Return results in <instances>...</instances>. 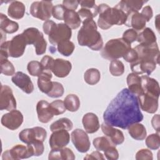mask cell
I'll return each mask as SVG.
<instances>
[{
	"mask_svg": "<svg viewBox=\"0 0 160 160\" xmlns=\"http://www.w3.org/2000/svg\"><path fill=\"white\" fill-rule=\"evenodd\" d=\"M104 122L126 129L143 119L137 96L128 88L122 89L110 102L103 113Z\"/></svg>",
	"mask_w": 160,
	"mask_h": 160,
	"instance_id": "6da1fadb",
	"label": "cell"
},
{
	"mask_svg": "<svg viewBox=\"0 0 160 160\" xmlns=\"http://www.w3.org/2000/svg\"><path fill=\"white\" fill-rule=\"evenodd\" d=\"M78 42L81 46H87L93 51H99L103 46V40L93 19L82 21V25L78 33Z\"/></svg>",
	"mask_w": 160,
	"mask_h": 160,
	"instance_id": "7a4b0ae2",
	"label": "cell"
},
{
	"mask_svg": "<svg viewBox=\"0 0 160 160\" xmlns=\"http://www.w3.org/2000/svg\"><path fill=\"white\" fill-rule=\"evenodd\" d=\"M98 11L99 14L98 25L102 29H108L113 25H122L127 20L128 16L116 6L111 8L102 3L98 6Z\"/></svg>",
	"mask_w": 160,
	"mask_h": 160,
	"instance_id": "3957f363",
	"label": "cell"
},
{
	"mask_svg": "<svg viewBox=\"0 0 160 160\" xmlns=\"http://www.w3.org/2000/svg\"><path fill=\"white\" fill-rule=\"evenodd\" d=\"M131 49V44L123 38L112 39L108 41L101 52V56L108 60H115L122 58Z\"/></svg>",
	"mask_w": 160,
	"mask_h": 160,
	"instance_id": "277c9868",
	"label": "cell"
},
{
	"mask_svg": "<svg viewBox=\"0 0 160 160\" xmlns=\"http://www.w3.org/2000/svg\"><path fill=\"white\" fill-rule=\"evenodd\" d=\"M26 45V41L21 33L13 37L11 41L1 44V49L6 51L9 56L16 58L23 55Z\"/></svg>",
	"mask_w": 160,
	"mask_h": 160,
	"instance_id": "5b68a950",
	"label": "cell"
},
{
	"mask_svg": "<svg viewBox=\"0 0 160 160\" xmlns=\"http://www.w3.org/2000/svg\"><path fill=\"white\" fill-rule=\"evenodd\" d=\"M53 7L49 1H34L31 5L30 13L33 17L46 21L52 16Z\"/></svg>",
	"mask_w": 160,
	"mask_h": 160,
	"instance_id": "8992f818",
	"label": "cell"
},
{
	"mask_svg": "<svg viewBox=\"0 0 160 160\" xmlns=\"http://www.w3.org/2000/svg\"><path fill=\"white\" fill-rule=\"evenodd\" d=\"M46 137V130L39 126L24 129L19 134V139L26 144H29L34 141L44 142Z\"/></svg>",
	"mask_w": 160,
	"mask_h": 160,
	"instance_id": "52a82bcc",
	"label": "cell"
},
{
	"mask_svg": "<svg viewBox=\"0 0 160 160\" xmlns=\"http://www.w3.org/2000/svg\"><path fill=\"white\" fill-rule=\"evenodd\" d=\"M72 36L71 29L65 23L57 24L54 29L48 36L50 43L58 45L61 41L69 40Z\"/></svg>",
	"mask_w": 160,
	"mask_h": 160,
	"instance_id": "ba28073f",
	"label": "cell"
},
{
	"mask_svg": "<svg viewBox=\"0 0 160 160\" xmlns=\"http://www.w3.org/2000/svg\"><path fill=\"white\" fill-rule=\"evenodd\" d=\"M71 141L76 149L80 152H86L91 147L87 132L81 129H76L71 132Z\"/></svg>",
	"mask_w": 160,
	"mask_h": 160,
	"instance_id": "9c48e42d",
	"label": "cell"
},
{
	"mask_svg": "<svg viewBox=\"0 0 160 160\" xmlns=\"http://www.w3.org/2000/svg\"><path fill=\"white\" fill-rule=\"evenodd\" d=\"M138 54V59L153 60L159 64V49L158 44L152 45L139 44L133 48Z\"/></svg>",
	"mask_w": 160,
	"mask_h": 160,
	"instance_id": "30bf717a",
	"label": "cell"
},
{
	"mask_svg": "<svg viewBox=\"0 0 160 160\" xmlns=\"http://www.w3.org/2000/svg\"><path fill=\"white\" fill-rule=\"evenodd\" d=\"M16 109V101L11 88L7 85H1L0 92V110L12 111Z\"/></svg>",
	"mask_w": 160,
	"mask_h": 160,
	"instance_id": "8fae6325",
	"label": "cell"
},
{
	"mask_svg": "<svg viewBox=\"0 0 160 160\" xmlns=\"http://www.w3.org/2000/svg\"><path fill=\"white\" fill-rule=\"evenodd\" d=\"M23 122V115L18 110L13 109L4 114L1 122L2 125L10 130H16L19 128Z\"/></svg>",
	"mask_w": 160,
	"mask_h": 160,
	"instance_id": "7c38bea8",
	"label": "cell"
},
{
	"mask_svg": "<svg viewBox=\"0 0 160 160\" xmlns=\"http://www.w3.org/2000/svg\"><path fill=\"white\" fill-rule=\"evenodd\" d=\"M158 63L155 61L137 59L134 62L130 64L131 69L133 73L138 75L146 74L150 75L156 68Z\"/></svg>",
	"mask_w": 160,
	"mask_h": 160,
	"instance_id": "4fadbf2b",
	"label": "cell"
},
{
	"mask_svg": "<svg viewBox=\"0 0 160 160\" xmlns=\"http://www.w3.org/2000/svg\"><path fill=\"white\" fill-rule=\"evenodd\" d=\"M70 141V134L65 129L57 130L51 134L49 138V146L52 149L62 148L67 146Z\"/></svg>",
	"mask_w": 160,
	"mask_h": 160,
	"instance_id": "5bb4252c",
	"label": "cell"
},
{
	"mask_svg": "<svg viewBox=\"0 0 160 160\" xmlns=\"http://www.w3.org/2000/svg\"><path fill=\"white\" fill-rule=\"evenodd\" d=\"M11 80L16 86L26 94H31L34 91V85L30 77L21 71L16 72L11 78Z\"/></svg>",
	"mask_w": 160,
	"mask_h": 160,
	"instance_id": "9a60e30c",
	"label": "cell"
},
{
	"mask_svg": "<svg viewBox=\"0 0 160 160\" xmlns=\"http://www.w3.org/2000/svg\"><path fill=\"white\" fill-rule=\"evenodd\" d=\"M139 105L141 109L150 114L155 113L158 109V99L156 97L141 92L138 96Z\"/></svg>",
	"mask_w": 160,
	"mask_h": 160,
	"instance_id": "2e32d148",
	"label": "cell"
},
{
	"mask_svg": "<svg viewBox=\"0 0 160 160\" xmlns=\"http://www.w3.org/2000/svg\"><path fill=\"white\" fill-rule=\"evenodd\" d=\"M141 92L159 98L160 88L159 82L155 79L151 78L147 75H142L141 76Z\"/></svg>",
	"mask_w": 160,
	"mask_h": 160,
	"instance_id": "e0dca14e",
	"label": "cell"
},
{
	"mask_svg": "<svg viewBox=\"0 0 160 160\" xmlns=\"http://www.w3.org/2000/svg\"><path fill=\"white\" fill-rule=\"evenodd\" d=\"M72 69L71 63L67 60L58 58L54 59L51 72L58 78L66 77Z\"/></svg>",
	"mask_w": 160,
	"mask_h": 160,
	"instance_id": "ac0fdd59",
	"label": "cell"
},
{
	"mask_svg": "<svg viewBox=\"0 0 160 160\" xmlns=\"http://www.w3.org/2000/svg\"><path fill=\"white\" fill-rule=\"evenodd\" d=\"M101 129L102 132L111 141V142L116 145L122 144L124 141V136L121 131L113 128L106 122L101 124Z\"/></svg>",
	"mask_w": 160,
	"mask_h": 160,
	"instance_id": "d6986e66",
	"label": "cell"
},
{
	"mask_svg": "<svg viewBox=\"0 0 160 160\" xmlns=\"http://www.w3.org/2000/svg\"><path fill=\"white\" fill-rule=\"evenodd\" d=\"M146 2L148 1L144 0H122L119 2L115 6L121 9L128 16L132 12H138Z\"/></svg>",
	"mask_w": 160,
	"mask_h": 160,
	"instance_id": "ffe728a7",
	"label": "cell"
},
{
	"mask_svg": "<svg viewBox=\"0 0 160 160\" xmlns=\"http://www.w3.org/2000/svg\"><path fill=\"white\" fill-rule=\"evenodd\" d=\"M82 123L85 131L89 134L97 132L100 128L98 117L93 112L85 114L82 117Z\"/></svg>",
	"mask_w": 160,
	"mask_h": 160,
	"instance_id": "44dd1931",
	"label": "cell"
},
{
	"mask_svg": "<svg viewBox=\"0 0 160 160\" xmlns=\"http://www.w3.org/2000/svg\"><path fill=\"white\" fill-rule=\"evenodd\" d=\"M36 111L39 121L42 123H48L54 116L50 108V104L45 100L38 101L36 105Z\"/></svg>",
	"mask_w": 160,
	"mask_h": 160,
	"instance_id": "7402d4cb",
	"label": "cell"
},
{
	"mask_svg": "<svg viewBox=\"0 0 160 160\" xmlns=\"http://www.w3.org/2000/svg\"><path fill=\"white\" fill-rule=\"evenodd\" d=\"M146 22V19L140 12H135L128 16L124 24L127 26L132 27V29L136 31H141L145 28Z\"/></svg>",
	"mask_w": 160,
	"mask_h": 160,
	"instance_id": "603a6c76",
	"label": "cell"
},
{
	"mask_svg": "<svg viewBox=\"0 0 160 160\" xmlns=\"http://www.w3.org/2000/svg\"><path fill=\"white\" fill-rule=\"evenodd\" d=\"M48 159H75V155L72 150L68 148L52 149L49 153Z\"/></svg>",
	"mask_w": 160,
	"mask_h": 160,
	"instance_id": "cb8c5ba5",
	"label": "cell"
},
{
	"mask_svg": "<svg viewBox=\"0 0 160 160\" xmlns=\"http://www.w3.org/2000/svg\"><path fill=\"white\" fill-rule=\"evenodd\" d=\"M52 73L51 71H44L38 79V86L39 90L48 94L52 88V81H51Z\"/></svg>",
	"mask_w": 160,
	"mask_h": 160,
	"instance_id": "d4e9b609",
	"label": "cell"
},
{
	"mask_svg": "<svg viewBox=\"0 0 160 160\" xmlns=\"http://www.w3.org/2000/svg\"><path fill=\"white\" fill-rule=\"evenodd\" d=\"M25 5L20 1H12L8 9V16L15 19H20L23 18L25 13Z\"/></svg>",
	"mask_w": 160,
	"mask_h": 160,
	"instance_id": "484cf974",
	"label": "cell"
},
{
	"mask_svg": "<svg viewBox=\"0 0 160 160\" xmlns=\"http://www.w3.org/2000/svg\"><path fill=\"white\" fill-rule=\"evenodd\" d=\"M127 84L128 89L132 94L138 96L142 92L141 76L135 73H130L127 76Z\"/></svg>",
	"mask_w": 160,
	"mask_h": 160,
	"instance_id": "4316f807",
	"label": "cell"
},
{
	"mask_svg": "<svg viewBox=\"0 0 160 160\" xmlns=\"http://www.w3.org/2000/svg\"><path fill=\"white\" fill-rule=\"evenodd\" d=\"M137 41L139 44L152 45L156 42V36L154 31L149 28H146L138 35Z\"/></svg>",
	"mask_w": 160,
	"mask_h": 160,
	"instance_id": "83f0119b",
	"label": "cell"
},
{
	"mask_svg": "<svg viewBox=\"0 0 160 160\" xmlns=\"http://www.w3.org/2000/svg\"><path fill=\"white\" fill-rule=\"evenodd\" d=\"M128 132L134 139L142 141L144 139L147 135L146 129L144 126L139 122L133 123L128 127Z\"/></svg>",
	"mask_w": 160,
	"mask_h": 160,
	"instance_id": "f1b7e54d",
	"label": "cell"
},
{
	"mask_svg": "<svg viewBox=\"0 0 160 160\" xmlns=\"http://www.w3.org/2000/svg\"><path fill=\"white\" fill-rule=\"evenodd\" d=\"M63 21L68 27L74 29L78 28L82 21L77 12L68 9L65 11Z\"/></svg>",
	"mask_w": 160,
	"mask_h": 160,
	"instance_id": "f546056e",
	"label": "cell"
},
{
	"mask_svg": "<svg viewBox=\"0 0 160 160\" xmlns=\"http://www.w3.org/2000/svg\"><path fill=\"white\" fill-rule=\"evenodd\" d=\"M19 29V24L17 22L10 20L6 15L0 14V29L6 33L12 34Z\"/></svg>",
	"mask_w": 160,
	"mask_h": 160,
	"instance_id": "4dcf8cb0",
	"label": "cell"
},
{
	"mask_svg": "<svg viewBox=\"0 0 160 160\" xmlns=\"http://www.w3.org/2000/svg\"><path fill=\"white\" fill-rule=\"evenodd\" d=\"M11 159L18 160L30 158L27 146L22 144H16L9 150Z\"/></svg>",
	"mask_w": 160,
	"mask_h": 160,
	"instance_id": "1f68e13d",
	"label": "cell"
},
{
	"mask_svg": "<svg viewBox=\"0 0 160 160\" xmlns=\"http://www.w3.org/2000/svg\"><path fill=\"white\" fill-rule=\"evenodd\" d=\"M27 44H34L41 38L43 37L42 33L36 28H29L22 32Z\"/></svg>",
	"mask_w": 160,
	"mask_h": 160,
	"instance_id": "d6a6232c",
	"label": "cell"
},
{
	"mask_svg": "<svg viewBox=\"0 0 160 160\" xmlns=\"http://www.w3.org/2000/svg\"><path fill=\"white\" fill-rule=\"evenodd\" d=\"M72 122L69 119L67 118H62L52 122L49 128L52 132L61 129H65L69 131L72 129Z\"/></svg>",
	"mask_w": 160,
	"mask_h": 160,
	"instance_id": "836d02e7",
	"label": "cell"
},
{
	"mask_svg": "<svg viewBox=\"0 0 160 160\" xmlns=\"http://www.w3.org/2000/svg\"><path fill=\"white\" fill-rule=\"evenodd\" d=\"M64 104L67 110L71 112H75L79 109L81 103L79 98L77 95L70 94L64 98Z\"/></svg>",
	"mask_w": 160,
	"mask_h": 160,
	"instance_id": "e575fe53",
	"label": "cell"
},
{
	"mask_svg": "<svg viewBox=\"0 0 160 160\" xmlns=\"http://www.w3.org/2000/svg\"><path fill=\"white\" fill-rule=\"evenodd\" d=\"M101 78V73L98 69L90 68L86 71L84 74V79L89 85L97 84Z\"/></svg>",
	"mask_w": 160,
	"mask_h": 160,
	"instance_id": "d590c367",
	"label": "cell"
},
{
	"mask_svg": "<svg viewBox=\"0 0 160 160\" xmlns=\"http://www.w3.org/2000/svg\"><path fill=\"white\" fill-rule=\"evenodd\" d=\"M92 143L96 150L99 151H104L109 147L112 146H116L108 137L105 136H101L94 138L93 139Z\"/></svg>",
	"mask_w": 160,
	"mask_h": 160,
	"instance_id": "8d00e7d4",
	"label": "cell"
},
{
	"mask_svg": "<svg viewBox=\"0 0 160 160\" xmlns=\"http://www.w3.org/2000/svg\"><path fill=\"white\" fill-rule=\"evenodd\" d=\"M74 48L75 46L74 43L69 40L61 41L57 45L58 52L64 56H71L72 54Z\"/></svg>",
	"mask_w": 160,
	"mask_h": 160,
	"instance_id": "74e56055",
	"label": "cell"
},
{
	"mask_svg": "<svg viewBox=\"0 0 160 160\" xmlns=\"http://www.w3.org/2000/svg\"><path fill=\"white\" fill-rule=\"evenodd\" d=\"M27 147L29 151L30 156H39L42 154L44 150L43 142L34 141L27 144Z\"/></svg>",
	"mask_w": 160,
	"mask_h": 160,
	"instance_id": "f35d334b",
	"label": "cell"
},
{
	"mask_svg": "<svg viewBox=\"0 0 160 160\" xmlns=\"http://www.w3.org/2000/svg\"><path fill=\"white\" fill-rule=\"evenodd\" d=\"M109 72L113 76H120L124 72V64L119 60H112L109 64Z\"/></svg>",
	"mask_w": 160,
	"mask_h": 160,
	"instance_id": "ab89813d",
	"label": "cell"
},
{
	"mask_svg": "<svg viewBox=\"0 0 160 160\" xmlns=\"http://www.w3.org/2000/svg\"><path fill=\"white\" fill-rule=\"evenodd\" d=\"M27 69L30 75L32 76L39 77L44 72L41 62L38 61H31L29 62L27 66Z\"/></svg>",
	"mask_w": 160,
	"mask_h": 160,
	"instance_id": "60d3db41",
	"label": "cell"
},
{
	"mask_svg": "<svg viewBox=\"0 0 160 160\" xmlns=\"http://www.w3.org/2000/svg\"><path fill=\"white\" fill-rule=\"evenodd\" d=\"M146 145L150 149L156 150L160 146L159 133H154L149 135L146 139Z\"/></svg>",
	"mask_w": 160,
	"mask_h": 160,
	"instance_id": "b9f144b4",
	"label": "cell"
},
{
	"mask_svg": "<svg viewBox=\"0 0 160 160\" xmlns=\"http://www.w3.org/2000/svg\"><path fill=\"white\" fill-rule=\"evenodd\" d=\"M1 72L6 76H13L15 74V68L11 62L8 59L0 60Z\"/></svg>",
	"mask_w": 160,
	"mask_h": 160,
	"instance_id": "7bdbcfd3",
	"label": "cell"
},
{
	"mask_svg": "<svg viewBox=\"0 0 160 160\" xmlns=\"http://www.w3.org/2000/svg\"><path fill=\"white\" fill-rule=\"evenodd\" d=\"M50 108L54 116H58L63 114L66 111L64 101L57 99L50 103Z\"/></svg>",
	"mask_w": 160,
	"mask_h": 160,
	"instance_id": "ee69618b",
	"label": "cell"
},
{
	"mask_svg": "<svg viewBox=\"0 0 160 160\" xmlns=\"http://www.w3.org/2000/svg\"><path fill=\"white\" fill-rule=\"evenodd\" d=\"M64 92V89L61 83L56 81H52V88L47 95L50 98H56L61 97L63 95Z\"/></svg>",
	"mask_w": 160,
	"mask_h": 160,
	"instance_id": "f6af8a7d",
	"label": "cell"
},
{
	"mask_svg": "<svg viewBox=\"0 0 160 160\" xmlns=\"http://www.w3.org/2000/svg\"><path fill=\"white\" fill-rule=\"evenodd\" d=\"M34 46L35 48L36 53L37 55H41L46 52V47H47V42L44 38V36L41 38L34 44Z\"/></svg>",
	"mask_w": 160,
	"mask_h": 160,
	"instance_id": "bcb514c9",
	"label": "cell"
},
{
	"mask_svg": "<svg viewBox=\"0 0 160 160\" xmlns=\"http://www.w3.org/2000/svg\"><path fill=\"white\" fill-rule=\"evenodd\" d=\"M66 9L62 4H57L53 7L52 15L53 18L58 20H63Z\"/></svg>",
	"mask_w": 160,
	"mask_h": 160,
	"instance_id": "7dc6e473",
	"label": "cell"
},
{
	"mask_svg": "<svg viewBox=\"0 0 160 160\" xmlns=\"http://www.w3.org/2000/svg\"><path fill=\"white\" fill-rule=\"evenodd\" d=\"M153 156L152 152L148 149H141L136 154V160H152Z\"/></svg>",
	"mask_w": 160,
	"mask_h": 160,
	"instance_id": "c3c4849f",
	"label": "cell"
},
{
	"mask_svg": "<svg viewBox=\"0 0 160 160\" xmlns=\"http://www.w3.org/2000/svg\"><path fill=\"white\" fill-rule=\"evenodd\" d=\"M79 4L82 8H86L93 11L96 15L98 14V6L96 4V2L93 0H82L79 1Z\"/></svg>",
	"mask_w": 160,
	"mask_h": 160,
	"instance_id": "681fc988",
	"label": "cell"
},
{
	"mask_svg": "<svg viewBox=\"0 0 160 160\" xmlns=\"http://www.w3.org/2000/svg\"><path fill=\"white\" fill-rule=\"evenodd\" d=\"M138 32L133 29H129L125 31L122 34V38L127 42L131 44L137 40L138 38Z\"/></svg>",
	"mask_w": 160,
	"mask_h": 160,
	"instance_id": "f907efd6",
	"label": "cell"
},
{
	"mask_svg": "<svg viewBox=\"0 0 160 160\" xmlns=\"http://www.w3.org/2000/svg\"><path fill=\"white\" fill-rule=\"evenodd\" d=\"M54 59L49 56H44L41 61V64L42 66L44 71H51L54 63Z\"/></svg>",
	"mask_w": 160,
	"mask_h": 160,
	"instance_id": "816d5d0a",
	"label": "cell"
},
{
	"mask_svg": "<svg viewBox=\"0 0 160 160\" xmlns=\"http://www.w3.org/2000/svg\"><path fill=\"white\" fill-rule=\"evenodd\" d=\"M105 157L109 160H116L119 158V152L116 146H112L104 151Z\"/></svg>",
	"mask_w": 160,
	"mask_h": 160,
	"instance_id": "f5cc1de1",
	"label": "cell"
},
{
	"mask_svg": "<svg viewBox=\"0 0 160 160\" xmlns=\"http://www.w3.org/2000/svg\"><path fill=\"white\" fill-rule=\"evenodd\" d=\"M78 14H79L80 18L81 19V21L86 19H93L94 18L96 17V14L92 11L90 9H86V8H81L77 12Z\"/></svg>",
	"mask_w": 160,
	"mask_h": 160,
	"instance_id": "db71d44e",
	"label": "cell"
},
{
	"mask_svg": "<svg viewBox=\"0 0 160 160\" xmlns=\"http://www.w3.org/2000/svg\"><path fill=\"white\" fill-rule=\"evenodd\" d=\"M122 58L126 61L131 64L134 62L138 59V54L136 51L133 48H131L126 53V54Z\"/></svg>",
	"mask_w": 160,
	"mask_h": 160,
	"instance_id": "11a10c76",
	"label": "cell"
},
{
	"mask_svg": "<svg viewBox=\"0 0 160 160\" xmlns=\"http://www.w3.org/2000/svg\"><path fill=\"white\" fill-rule=\"evenodd\" d=\"M56 23L51 20H48L46 21L43 23L42 28L44 33L47 35H49V34L52 31V30L54 29V28L56 26Z\"/></svg>",
	"mask_w": 160,
	"mask_h": 160,
	"instance_id": "9f6ffc18",
	"label": "cell"
},
{
	"mask_svg": "<svg viewBox=\"0 0 160 160\" xmlns=\"http://www.w3.org/2000/svg\"><path fill=\"white\" fill-rule=\"evenodd\" d=\"M62 5L68 10L74 11L79 5V1L77 0H64Z\"/></svg>",
	"mask_w": 160,
	"mask_h": 160,
	"instance_id": "6f0895ef",
	"label": "cell"
},
{
	"mask_svg": "<svg viewBox=\"0 0 160 160\" xmlns=\"http://www.w3.org/2000/svg\"><path fill=\"white\" fill-rule=\"evenodd\" d=\"M141 14L145 18V19H146V21L148 22L150 21V19L152 17V15H153L152 9L150 6H146L144 8H143Z\"/></svg>",
	"mask_w": 160,
	"mask_h": 160,
	"instance_id": "680465c9",
	"label": "cell"
},
{
	"mask_svg": "<svg viewBox=\"0 0 160 160\" xmlns=\"http://www.w3.org/2000/svg\"><path fill=\"white\" fill-rule=\"evenodd\" d=\"M84 159H104V157L99 151H96L92 152L91 154H88L84 158Z\"/></svg>",
	"mask_w": 160,
	"mask_h": 160,
	"instance_id": "91938a15",
	"label": "cell"
},
{
	"mask_svg": "<svg viewBox=\"0 0 160 160\" xmlns=\"http://www.w3.org/2000/svg\"><path fill=\"white\" fill-rule=\"evenodd\" d=\"M151 124L153 128L157 131V132L159 133V114L154 115L151 119Z\"/></svg>",
	"mask_w": 160,
	"mask_h": 160,
	"instance_id": "94428289",
	"label": "cell"
},
{
	"mask_svg": "<svg viewBox=\"0 0 160 160\" xmlns=\"http://www.w3.org/2000/svg\"><path fill=\"white\" fill-rule=\"evenodd\" d=\"M1 44L4 42L6 39V32H4L3 31L1 30Z\"/></svg>",
	"mask_w": 160,
	"mask_h": 160,
	"instance_id": "6125c7cd",
	"label": "cell"
}]
</instances>
